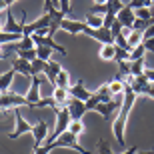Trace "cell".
Segmentation results:
<instances>
[{"instance_id": "cell-1", "label": "cell", "mask_w": 154, "mask_h": 154, "mask_svg": "<svg viewBox=\"0 0 154 154\" xmlns=\"http://www.w3.org/2000/svg\"><path fill=\"white\" fill-rule=\"evenodd\" d=\"M136 102V94L132 92V88L124 82V98H122V106L118 110V116H116L114 124H112V132H114V138L120 146L126 144V138H124V128H126V122H128V116H130V110Z\"/></svg>"}, {"instance_id": "cell-2", "label": "cell", "mask_w": 154, "mask_h": 154, "mask_svg": "<svg viewBox=\"0 0 154 154\" xmlns=\"http://www.w3.org/2000/svg\"><path fill=\"white\" fill-rule=\"evenodd\" d=\"M20 106H26V108H28V100H26L24 94L12 92V90L0 94V112H2V114H8L10 110L20 108Z\"/></svg>"}, {"instance_id": "cell-3", "label": "cell", "mask_w": 154, "mask_h": 154, "mask_svg": "<svg viewBox=\"0 0 154 154\" xmlns=\"http://www.w3.org/2000/svg\"><path fill=\"white\" fill-rule=\"evenodd\" d=\"M82 34L86 36H90V38H94L96 42H100L102 46L106 44H114V36H112V32H110V28H90V26H86L84 32Z\"/></svg>"}, {"instance_id": "cell-4", "label": "cell", "mask_w": 154, "mask_h": 154, "mask_svg": "<svg viewBox=\"0 0 154 154\" xmlns=\"http://www.w3.org/2000/svg\"><path fill=\"white\" fill-rule=\"evenodd\" d=\"M32 138H34V150L40 148L42 144L46 142V138H48V122L46 120H38L34 126H32Z\"/></svg>"}, {"instance_id": "cell-5", "label": "cell", "mask_w": 154, "mask_h": 154, "mask_svg": "<svg viewBox=\"0 0 154 154\" xmlns=\"http://www.w3.org/2000/svg\"><path fill=\"white\" fill-rule=\"evenodd\" d=\"M12 112H14V120H16V122H14V124H16V128H14V132H10V134H8V138H18V136H22V134L32 132V124H28V122L22 118L20 108H14Z\"/></svg>"}, {"instance_id": "cell-6", "label": "cell", "mask_w": 154, "mask_h": 154, "mask_svg": "<svg viewBox=\"0 0 154 154\" xmlns=\"http://www.w3.org/2000/svg\"><path fill=\"white\" fill-rule=\"evenodd\" d=\"M66 110H68V114H70V118H72V122H80V120H82V116L88 112L86 104L82 102V100H76V98H70V100H68Z\"/></svg>"}, {"instance_id": "cell-7", "label": "cell", "mask_w": 154, "mask_h": 154, "mask_svg": "<svg viewBox=\"0 0 154 154\" xmlns=\"http://www.w3.org/2000/svg\"><path fill=\"white\" fill-rule=\"evenodd\" d=\"M122 98H124V94H120L118 98H114V100H110V102H106V104H98L96 108H94V112H98V114L104 116V118H110L116 110H120V106H122Z\"/></svg>"}, {"instance_id": "cell-8", "label": "cell", "mask_w": 154, "mask_h": 154, "mask_svg": "<svg viewBox=\"0 0 154 154\" xmlns=\"http://www.w3.org/2000/svg\"><path fill=\"white\" fill-rule=\"evenodd\" d=\"M24 26H26V18H22V22H16V20H14V16H12L10 12H6V20H4V26H2V30H4V32L22 34ZM22 36H24V34H22Z\"/></svg>"}, {"instance_id": "cell-9", "label": "cell", "mask_w": 154, "mask_h": 154, "mask_svg": "<svg viewBox=\"0 0 154 154\" xmlns=\"http://www.w3.org/2000/svg\"><path fill=\"white\" fill-rule=\"evenodd\" d=\"M40 76H32V84H30V90L26 94V100H28V108H36V104L42 100L40 98Z\"/></svg>"}, {"instance_id": "cell-10", "label": "cell", "mask_w": 154, "mask_h": 154, "mask_svg": "<svg viewBox=\"0 0 154 154\" xmlns=\"http://www.w3.org/2000/svg\"><path fill=\"white\" fill-rule=\"evenodd\" d=\"M68 94H70V98H76V100H82V102H86V100L90 98V90H86L84 80H82V78L76 80L74 86H70V88H68Z\"/></svg>"}, {"instance_id": "cell-11", "label": "cell", "mask_w": 154, "mask_h": 154, "mask_svg": "<svg viewBox=\"0 0 154 154\" xmlns=\"http://www.w3.org/2000/svg\"><path fill=\"white\" fill-rule=\"evenodd\" d=\"M134 20H136V14H134V10L130 8V4H126L124 8L118 12V22L122 24V28L132 30V24H134Z\"/></svg>"}, {"instance_id": "cell-12", "label": "cell", "mask_w": 154, "mask_h": 154, "mask_svg": "<svg viewBox=\"0 0 154 154\" xmlns=\"http://www.w3.org/2000/svg\"><path fill=\"white\" fill-rule=\"evenodd\" d=\"M12 70L16 72V74H24L28 76V78H32V62H28V60H24V58H12Z\"/></svg>"}, {"instance_id": "cell-13", "label": "cell", "mask_w": 154, "mask_h": 154, "mask_svg": "<svg viewBox=\"0 0 154 154\" xmlns=\"http://www.w3.org/2000/svg\"><path fill=\"white\" fill-rule=\"evenodd\" d=\"M86 26H88L86 22H78V20H68V18H64L60 28H62L64 32H68V34H82Z\"/></svg>"}, {"instance_id": "cell-14", "label": "cell", "mask_w": 154, "mask_h": 154, "mask_svg": "<svg viewBox=\"0 0 154 154\" xmlns=\"http://www.w3.org/2000/svg\"><path fill=\"white\" fill-rule=\"evenodd\" d=\"M60 70H62L60 62L50 58V60H48V66H46V70H44V76H46V80L52 84V88H54V84H56V76L60 74Z\"/></svg>"}, {"instance_id": "cell-15", "label": "cell", "mask_w": 154, "mask_h": 154, "mask_svg": "<svg viewBox=\"0 0 154 154\" xmlns=\"http://www.w3.org/2000/svg\"><path fill=\"white\" fill-rule=\"evenodd\" d=\"M14 70H6L4 74H0V94H4V92H10V84H12V80H14Z\"/></svg>"}, {"instance_id": "cell-16", "label": "cell", "mask_w": 154, "mask_h": 154, "mask_svg": "<svg viewBox=\"0 0 154 154\" xmlns=\"http://www.w3.org/2000/svg\"><path fill=\"white\" fill-rule=\"evenodd\" d=\"M52 98L56 100L58 106H66L70 100V94L68 90H64V88H52Z\"/></svg>"}, {"instance_id": "cell-17", "label": "cell", "mask_w": 154, "mask_h": 154, "mask_svg": "<svg viewBox=\"0 0 154 154\" xmlns=\"http://www.w3.org/2000/svg\"><path fill=\"white\" fill-rule=\"evenodd\" d=\"M24 36L22 34H12V32H0V46H4V44H16V42H20Z\"/></svg>"}, {"instance_id": "cell-18", "label": "cell", "mask_w": 154, "mask_h": 154, "mask_svg": "<svg viewBox=\"0 0 154 154\" xmlns=\"http://www.w3.org/2000/svg\"><path fill=\"white\" fill-rule=\"evenodd\" d=\"M94 94L98 96L100 104H106V102H110V100H114V98H112V92H110V88H108V84H102Z\"/></svg>"}, {"instance_id": "cell-19", "label": "cell", "mask_w": 154, "mask_h": 154, "mask_svg": "<svg viewBox=\"0 0 154 154\" xmlns=\"http://www.w3.org/2000/svg\"><path fill=\"white\" fill-rule=\"evenodd\" d=\"M54 88H64V90L70 88V74L64 68L60 70V74L56 76V84H54Z\"/></svg>"}, {"instance_id": "cell-20", "label": "cell", "mask_w": 154, "mask_h": 154, "mask_svg": "<svg viewBox=\"0 0 154 154\" xmlns=\"http://www.w3.org/2000/svg\"><path fill=\"white\" fill-rule=\"evenodd\" d=\"M98 56L102 58V60H114L116 56V44H106L100 48V52H98Z\"/></svg>"}, {"instance_id": "cell-21", "label": "cell", "mask_w": 154, "mask_h": 154, "mask_svg": "<svg viewBox=\"0 0 154 154\" xmlns=\"http://www.w3.org/2000/svg\"><path fill=\"white\" fill-rule=\"evenodd\" d=\"M126 40H128V44H130L132 48H136V46L142 44V40H144V32H140V30H130V34L126 36Z\"/></svg>"}, {"instance_id": "cell-22", "label": "cell", "mask_w": 154, "mask_h": 154, "mask_svg": "<svg viewBox=\"0 0 154 154\" xmlns=\"http://www.w3.org/2000/svg\"><path fill=\"white\" fill-rule=\"evenodd\" d=\"M12 48L14 50H32V48H36V44H34V40H32V36H24L20 42L12 44Z\"/></svg>"}, {"instance_id": "cell-23", "label": "cell", "mask_w": 154, "mask_h": 154, "mask_svg": "<svg viewBox=\"0 0 154 154\" xmlns=\"http://www.w3.org/2000/svg\"><path fill=\"white\" fill-rule=\"evenodd\" d=\"M90 28H102V22H104V16H98V14H92V12H88V16H86L84 20Z\"/></svg>"}, {"instance_id": "cell-24", "label": "cell", "mask_w": 154, "mask_h": 154, "mask_svg": "<svg viewBox=\"0 0 154 154\" xmlns=\"http://www.w3.org/2000/svg\"><path fill=\"white\" fill-rule=\"evenodd\" d=\"M144 74V58L130 62V76H142Z\"/></svg>"}, {"instance_id": "cell-25", "label": "cell", "mask_w": 154, "mask_h": 154, "mask_svg": "<svg viewBox=\"0 0 154 154\" xmlns=\"http://www.w3.org/2000/svg\"><path fill=\"white\" fill-rule=\"evenodd\" d=\"M46 66H48V62L46 60H40V58H36L34 62H32V76H38V74H44Z\"/></svg>"}, {"instance_id": "cell-26", "label": "cell", "mask_w": 154, "mask_h": 154, "mask_svg": "<svg viewBox=\"0 0 154 154\" xmlns=\"http://www.w3.org/2000/svg\"><path fill=\"white\" fill-rule=\"evenodd\" d=\"M108 88H110V92H112V94H124V82H122V80H112V82H108Z\"/></svg>"}, {"instance_id": "cell-27", "label": "cell", "mask_w": 154, "mask_h": 154, "mask_svg": "<svg viewBox=\"0 0 154 154\" xmlns=\"http://www.w3.org/2000/svg\"><path fill=\"white\" fill-rule=\"evenodd\" d=\"M152 2L154 0H130L128 4L132 10H138V8H152Z\"/></svg>"}, {"instance_id": "cell-28", "label": "cell", "mask_w": 154, "mask_h": 154, "mask_svg": "<svg viewBox=\"0 0 154 154\" xmlns=\"http://www.w3.org/2000/svg\"><path fill=\"white\" fill-rule=\"evenodd\" d=\"M16 52H18V58H24V60H28V62H34L36 58H38L36 48H32V50H16Z\"/></svg>"}, {"instance_id": "cell-29", "label": "cell", "mask_w": 154, "mask_h": 154, "mask_svg": "<svg viewBox=\"0 0 154 154\" xmlns=\"http://www.w3.org/2000/svg\"><path fill=\"white\" fill-rule=\"evenodd\" d=\"M144 54H146V48H144V44L136 46V48H132V50H130V62H134V60H140V58H144Z\"/></svg>"}, {"instance_id": "cell-30", "label": "cell", "mask_w": 154, "mask_h": 154, "mask_svg": "<svg viewBox=\"0 0 154 154\" xmlns=\"http://www.w3.org/2000/svg\"><path fill=\"white\" fill-rule=\"evenodd\" d=\"M52 52H54V50H52V48H48V46H36V54H38L40 60H46V62H48Z\"/></svg>"}, {"instance_id": "cell-31", "label": "cell", "mask_w": 154, "mask_h": 154, "mask_svg": "<svg viewBox=\"0 0 154 154\" xmlns=\"http://www.w3.org/2000/svg\"><path fill=\"white\" fill-rule=\"evenodd\" d=\"M134 14L140 20H154V14H152L150 8H138V10H134Z\"/></svg>"}, {"instance_id": "cell-32", "label": "cell", "mask_w": 154, "mask_h": 154, "mask_svg": "<svg viewBox=\"0 0 154 154\" xmlns=\"http://www.w3.org/2000/svg\"><path fill=\"white\" fill-rule=\"evenodd\" d=\"M114 44L118 46V48H122V50H128V52L132 50V46L128 44V40H126V36H124V34L116 36V38H114Z\"/></svg>"}, {"instance_id": "cell-33", "label": "cell", "mask_w": 154, "mask_h": 154, "mask_svg": "<svg viewBox=\"0 0 154 154\" xmlns=\"http://www.w3.org/2000/svg\"><path fill=\"white\" fill-rule=\"evenodd\" d=\"M68 130L72 132V134H76V136H80V134L84 132V124H82V122H70Z\"/></svg>"}, {"instance_id": "cell-34", "label": "cell", "mask_w": 154, "mask_h": 154, "mask_svg": "<svg viewBox=\"0 0 154 154\" xmlns=\"http://www.w3.org/2000/svg\"><path fill=\"white\" fill-rule=\"evenodd\" d=\"M98 154H114L106 140H98Z\"/></svg>"}, {"instance_id": "cell-35", "label": "cell", "mask_w": 154, "mask_h": 154, "mask_svg": "<svg viewBox=\"0 0 154 154\" xmlns=\"http://www.w3.org/2000/svg\"><path fill=\"white\" fill-rule=\"evenodd\" d=\"M122 30H124V28H122V24L118 22V18H116L114 22H112V26H110V32H112V36L116 38V36H120V34H122Z\"/></svg>"}, {"instance_id": "cell-36", "label": "cell", "mask_w": 154, "mask_h": 154, "mask_svg": "<svg viewBox=\"0 0 154 154\" xmlns=\"http://www.w3.org/2000/svg\"><path fill=\"white\" fill-rule=\"evenodd\" d=\"M60 12H62L64 16L70 12V0H60Z\"/></svg>"}, {"instance_id": "cell-37", "label": "cell", "mask_w": 154, "mask_h": 154, "mask_svg": "<svg viewBox=\"0 0 154 154\" xmlns=\"http://www.w3.org/2000/svg\"><path fill=\"white\" fill-rule=\"evenodd\" d=\"M142 44H144V48H146V52H152V54H154V38H150V40H144Z\"/></svg>"}, {"instance_id": "cell-38", "label": "cell", "mask_w": 154, "mask_h": 154, "mask_svg": "<svg viewBox=\"0 0 154 154\" xmlns=\"http://www.w3.org/2000/svg\"><path fill=\"white\" fill-rule=\"evenodd\" d=\"M12 2H16V0H0V12H6V8H8Z\"/></svg>"}, {"instance_id": "cell-39", "label": "cell", "mask_w": 154, "mask_h": 154, "mask_svg": "<svg viewBox=\"0 0 154 154\" xmlns=\"http://www.w3.org/2000/svg\"><path fill=\"white\" fill-rule=\"evenodd\" d=\"M144 76H146L150 82H154V68H144Z\"/></svg>"}, {"instance_id": "cell-40", "label": "cell", "mask_w": 154, "mask_h": 154, "mask_svg": "<svg viewBox=\"0 0 154 154\" xmlns=\"http://www.w3.org/2000/svg\"><path fill=\"white\" fill-rule=\"evenodd\" d=\"M136 152H138V148H136V146H130V148H128V150H124L122 154H136Z\"/></svg>"}, {"instance_id": "cell-41", "label": "cell", "mask_w": 154, "mask_h": 154, "mask_svg": "<svg viewBox=\"0 0 154 154\" xmlns=\"http://www.w3.org/2000/svg\"><path fill=\"white\" fill-rule=\"evenodd\" d=\"M92 2H94V6H104L106 4V0H92Z\"/></svg>"}, {"instance_id": "cell-42", "label": "cell", "mask_w": 154, "mask_h": 154, "mask_svg": "<svg viewBox=\"0 0 154 154\" xmlns=\"http://www.w3.org/2000/svg\"><path fill=\"white\" fill-rule=\"evenodd\" d=\"M2 18H6V12H0V32H2V26H4L2 24Z\"/></svg>"}, {"instance_id": "cell-43", "label": "cell", "mask_w": 154, "mask_h": 154, "mask_svg": "<svg viewBox=\"0 0 154 154\" xmlns=\"http://www.w3.org/2000/svg\"><path fill=\"white\" fill-rule=\"evenodd\" d=\"M138 154H154V150H146V152H138Z\"/></svg>"}, {"instance_id": "cell-44", "label": "cell", "mask_w": 154, "mask_h": 154, "mask_svg": "<svg viewBox=\"0 0 154 154\" xmlns=\"http://www.w3.org/2000/svg\"><path fill=\"white\" fill-rule=\"evenodd\" d=\"M4 58H6V54H4L2 50H0V60H4Z\"/></svg>"}]
</instances>
